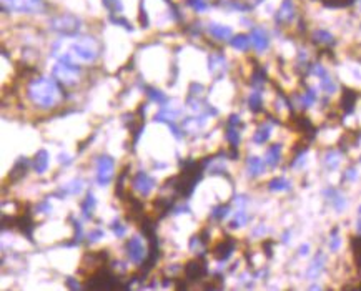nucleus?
Returning <instances> with one entry per match:
<instances>
[{"mask_svg":"<svg viewBox=\"0 0 361 291\" xmlns=\"http://www.w3.org/2000/svg\"><path fill=\"white\" fill-rule=\"evenodd\" d=\"M113 167H115V160L110 155H98L97 156V183L100 187H109L113 178Z\"/></svg>","mask_w":361,"mask_h":291,"instance_id":"0eeeda50","label":"nucleus"},{"mask_svg":"<svg viewBox=\"0 0 361 291\" xmlns=\"http://www.w3.org/2000/svg\"><path fill=\"white\" fill-rule=\"evenodd\" d=\"M104 238V231L102 228H95L92 231H88V235H87V240L90 243H95V242H98V240H102Z\"/></svg>","mask_w":361,"mask_h":291,"instance_id":"a18cd8bd","label":"nucleus"},{"mask_svg":"<svg viewBox=\"0 0 361 291\" xmlns=\"http://www.w3.org/2000/svg\"><path fill=\"white\" fill-rule=\"evenodd\" d=\"M95 206H97V198L93 197L92 192H88L85 200L82 201V205H80V210H82V215H84V220H92V213L95 210Z\"/></svg>","mask_w":361,"mask_h":291,"instance_id":"72a5a7b5","label":"nucleus"},{"mask_svg":"<svg viewBox=\"0 0 361 291\" xmlns=\"http://www.w3.org/2000/svg\"><path fill=\"white\" fill-rule=\"evenodd\" d=\"M145 109H147V105H140V107H138V115H140L142 118H143V113H145Z\"/></svg>","mask_w":361,"mask_h":291,"instance_id":"13d9d810","label":"nucleus"},{"mask_svg":"<svg viewBox=\"0 0 361 291\" xmlns=\"http://www.w3.org/2000/svg\"><path fill=\"white\" fill-rule=\"evenodd\" d=\"M250 203V197L246 193H238L233 197V205L237 210H246V206Z\"/></svg>","mask_w":361,"mask_h":291,"instance_id":"ea45409f","label":"nucleus"},{"mask_svg":"<svg viewBox=\"0 0 361 291\" xmlns=\"http://www.w3.org/2000/svg\"><path fill=\"white\" fill-rule=\"evenodd\" d=\"M125 251L126 255H128V260L135 264H143V261L147 260L148 256L147 248H145V245L142 243V238L138 235L132 236L128 242L125 243Z\"/></svg>","mask_w":361,"mask_h":291,"instance_id":"9b49d317","label":"nucleus"},{"mask_svg":"<svg viewBox=\"0 0 361 291\" xmlns=\"http://www.w3.org/2000/svg\"><path fill=\"white\" fill-rule=\"evenodd\" d=\"M356 213H358V215H359V217H361V205L358 206V210H356Z\"/></svg>","mask_w":361,"mask_h":291,"instance_id":"bf43d9fd","label":"nucleus"},{"mask_svg":"<svg viewBox=\"0 0 361 291\" xmlns=\"http://www.w3.org/2000/svg\"><path fill=\"white\" fill-rule=\"evenodd\" d=\"M296 255H298L300 258H308L310 255H312V245H310V243H301L298 246V250H296Z\"/></svg>","mask_w":361,"mask_h":291,"instance_id":"c03bdc74","label":"nucleus"},{"mask_svg":"<svg viewBox=\"0 0 361 291\" xmlns=\"http://www.w3.org/2000/svg\"><path fill=\"white\" fill-rule=\"evenodd\" d=\"M321 195L325 197V200L328 201V205H330L337 213L346 211L348 198H346V195L341 192L340 188H337V187H326V188L321 190Z\"/></svg>","mask_w":361,"mask_h":291,"instance_id":"9d476101","label":"nucleus"},{"mask_svg":"<svg viewBox=\"0 0 361 291\" xmlns=\"http://www.w3.org/2000/svg\"><path fill=\"white\" fill-rule=\"evenodd\" d=\"M326 264H328V255L323 250H318L308 264V268L305 271V278L308 281H318L320 276L326 271Z\"/></svg>","mask_w":361,"mask_h":291,"instance_id":"6e6552de","label":"nucleus"},{"mask_svg":"<svg viewBox=\"0 0 361 291\" xmlns=\"http://www.w3.org/2000/svg\"><path fill=\"white\" fill-rule=\"evenodd\" d=\"M82 190H84V180H82V178H73L68 183H65L63 187H60L59 192L54 193V197L63 198V197H67V195H80Z\"/></svg>","mask_w":361,"mask_h":291,"instance_id":"5701e85b","label":"nucleus"},{"mask_svg":"<svg viewBox=\"0 0 361 291\" xmlns=\"http://www.w3.org/2000/svg\"><path fill=\"white\" fill-rule=\"evenodd\" d=\"M226 67H228V63H226V59L223 57V54H212L210 57H208V70H210L212 73L218 72L217 80L225 75Z\"/></svg>","mask_w":361,"mask_h":291,"instance_id":"4be33fe9","label":"nucleus"},{"mask_svg":"<svg viewBox=\"0 0 361 291\" xmlns=\"http://www.w3.org/2000/svg\"><path fill=\"white\" fill-rule=\"evenodd\" d=\"M283 151H285V145L281 142H275L271 143L270 147L265 150V162H267V165L270 170H275L281 165L283 162Z\"/></svg>","mask_w":361,"mask_h":291,"instance_id":"a211bd4d","label":"nucleus"},{"mask_svg":"<svg viewBox=\"0 0 361 291\" xmlns=\"http://www.w3.org/2000/svg\"><path fill=\"white\" fill-rule=\"evenodd\" d=\"M250 40H251V48L255 50L258 55L268 52V48L271 45L268 30L263 27H253L250 30Z\"/></svg>","mask_w":361,"mask_h":291,"instance_id":"ddd939ff","label":"nucleus"},{"mask_svg":"<svg viewBox=\"0 0 361 291\" xmlns=\"http://www.w3.org/2000/svg\"><path fill=\"white\" fill-rule=\"evenodd\" d=\"M358 163H359V165H361V155H359V158H358Z\"/></svg>","mask_w":361,"mask_h":291,"instance_id":"052dcab7","label":"nucleus"},{"mask_svg":"<svg viewBox=\"0 0 361 291\" xmlns=\"http://www.w3.org/2000/svg\"><path fill=\"white\" fill-rule=\"evenodd\" d=\"M110 228H112L113 233H115L117 238H123L125 233H126V226L120 223L118 220H113V221H112V223H110Z\"/></svg>","mask_w":361,"mask_h":291,"instance_id":"79ce46f5","label":"nucleus"},{"mask_svg":"<svg viewBox=\"0 0 361 291\" xmlns=\"http://www.w3.org/2000/svg\"><path fill=\"white\" fill-rule=\"evenodd\" d=\"M245 167H246V173H248L250 178H260L265 173L268 172V165L265 162L263 156L260 155H248L245 160Z\"/></svg>","mask_w":361,"mask_h":291,"instance_id":"dca6fc26","label":"nucleus"},{"mask_svg":"<svg viewBox=\"0 0 361 291\" xmlns=\"http://www.w3.org/2000/svg\"><path fill=\"white\" fill-rule=\"evenodd\" d=\"M308 153H310V148L308 147H303L301 150H298L293 155V158L290 160L288 168L290 170H296V172L303 170V168L306 167V163H308Z\"/></svg>","mask_w":361,"mask_h":291,"instance_id":"cd10ccee","label":"nucleus"},{"mask_svg":"<svg viewBox=\"0 0 361 291\" xmlns=\"http://www.w3.org/2000/svg\"><path fill=\"white\" fill-rule=\"evenodd\" d=\"M359 180V168L356 165H348L341 173V183H356Z\"/></svg>","mask_w":361,"mask_h":291,"instance_id":"e433bc0d","label":"nucleus"},{"mask_svg":"<svg viewBox=\"0 0 361 291\" xmlns=\"http://www.w3.org/2000/svg\"><path fill=\"white\" fill-rule=\"evenodd\" d=\"M175 215H180V213H190V206L187 203H182L180 206H176L175 210H173Z\"/></svg>","mask_w":361,"mask_h":291,"instance_id":"5fc2aeb1","label":"nucleus"},{"mask_svg":"<svg viewBox=\"0 0 361 291\" xmlns=\"http://www.w3.org/2000/svg\"><path fill=\"white\" fill-rule=\"evenodd\" d=\"M296 17V9L293 0H283L280 9L275 14V22L276 25H290Z\"/></svg>","mask_w":361,"mask_h":291,"instance_id":"6ab92c4d","label":"nucleus"},{"mask_svg":"<svg viewBox=\"0 0 361 291\" xmlns=\"http://www.w3.org/2000/svg\"><path fill=\"white\" fill-rule=\"evenodd\" d=\"M112 22H113V23H118V25H123L125 30H128V32L134 30V27L130 25V22H126L123 17H112Z\"/></svg>","mask_w":361,"mask_h":291,"instance_id":"3c124183","label":"nucleus"},{"mask_svg":"<svg viewBox=\"0 0 361 291\" xmlns=\"http://www.w3.org/2000/svg\"><path fill=\"white\" fill-rule=\"evenodd\" d=\"M246 103L253 113L263 112V88H251V92L246 97Z\"/></svg>","mask_w":361,"mask_h":291,"instance_id":"bb28decb","label":"nucleus"},{"mask_svg":"<svg viewBox=\"0 0 361 291\" xmlns=\"http://www.w3.org/2000/svg\"><path fill=\"white\" fill-rule=\"evenodd\" d=\"M48 162H50V155L45 148H40L34 156V162H32V167H34L37 175H43L48 170Z\"/></svg>","mask_w":361,"mask_h":291,"instance_id":"a878e982","label":"nucleus"},{"mask_svg":"<svg viewBox=\"0 0 361 291\" xmlns=\"http://www.w3.org/2000/svg\"><path fill=\"white\" fill-rule=\"evenodd\" d=\"M145 93L148 95V98L151 102H155L158 105H165L168 102V97L162 90H158L155 87H145Z\"/></svg>","mask_w":361,"mask_h":291,"instance_id":"c9c22d12","label":"nucleus"},{"mask_svg":"<svg viewBox=\"0 0 361 291\" xmlns=\"http://www.w3.org/2000/svg\"><path fill=\"white\" fill-rule=\"evenodd\" d=\"M67 286H68V288H72V289H73V288H80L77 281L73 283V278H68V280H67Z\"/></svg>","mask_w":361,"mask_h":291,"instance_id":"4d7b16f0","label":"nucleus"},{"mask_svg":"<svg viewBox=\"0 0 361 291\" xmlns=\"http://www.w3.org/2000/svg\"><path fill=\"white\" fill-rule=\"evenodd\" d=\"M155 185H157L155 178H151V176L145 172L135 173L134 180H132V188H134L138 195H142V197H148L151 190L155 188Z\"/></svg>","mask_w":361,"mask_h":291,"instance_id":"f3484780","label":"nucleus"},{"mask_svg":"<svg viewBox=\"0 0 361 291\" xmlns=\"http://www.w3.org/2000/svg\"><path fill=\"white\" fill-rule=\"evenodd\" d=\"M278 125V120L276 118H271L268 117L267 120H262V123H258L256 130L253 131L251 135V142L258 145V147H263L271 140V135H273V130L275 126Z\"/></svg>","mask_w":361,"mask_h":291,"instance_id":"1a4fd4ad","label":"nucleus"},{"mask_svg":"<svg viewBox=\"0 0 361 291\" xmlns=\"http://www.w3.org/2000/svg\"><path fill=\"white\" fill-rule=\"evenodd\" d=\"M117 284H118L117 276L105 267L100 268L98 271H95L87 280V288L90 289H113Z\"/></svg>","mask_w":361,"mask_h":291,"instance_id":"39448f33","label":"nucleus"},{"mask_svg":"<svg viewBox=\"0 0 361 291\" xmlns=\"http://www.w3.org/2000/svg\"><path fill=\"white\" fill-rule=\"evenodd\" d=\"M73 55L70 54H62L59 57V63L54 67L52 75L63 85H77L79 75H80V65L73 62Z\"/></svg>","mask_w":361,"mask_h":291,"instance_id":"f03ea898","label":"nucleus"},{"mask_svg":"<svg viewBox=\"0 0 361 291\" xmlns=\"http://www.w3.org/2000/svg\"><path fill=\"white\" fill-rule=\"evenodd\" d=\"M318 87H320V90L325 93V97H330V98L333 97V95H337V93L341 90L340 84L331 77V73H328V75H325L323 78H320V80H318Z\"/></svg>","mask_w":361,"mask_h":291,"instance_id":"393cba45","label":"nucleus"},{"mask_svg":"<svg viewBox=\"0 0 361 291\" xmlns=\"http://www.w3.org/2000/svg\"><path fill=\"white\" fill-rule=\"evenodd\" d=\"M207 29L217 40H228V39H231V35H233V32H231L230 27H228V25H221V23H217V22L208 23Z\"/></svg>","mask_w":361,"mask_h":291,"instance_id":"c85d7f7f","label":"nucleus"},{"mask_svg":"<svg viewBox=\"0 0 361 291\" xmlns=\"http://www.w3.org/2000/svg\"><path fill=\"white\" fill-rule=\"evenodd\" d=\"M35 210H37V211H40V213H45V215H48L50 211H52V206H50V203H48L47 200H43L42 203H39V205L35 206Z\"/></svg>","mask_w":361,"mask_h":291,"instance_id":"8fccbe9b","label":"nucleus"},{"mask_svg":"<svg viewBox=\"0 0 361 291\" xmlns=\"http://www.w3.org/2000/svg\"><path fill=\"white\" fill-rule=\"evenodd\" d=\"M195 90V95H198L200 92H203V85H200V84H192L190 85V92H193Z\"/></svg>","mask_w":361,"mask_h":291,"instance_id":"6e6d98bb","label":"nucleus"},{"mask_svg":"<svg viewBox=\"0 0 361 291\" xmlns=\"http://www.w3.org/2000/svg\"><path fill=\"white\" fill-rule=\"evenodd\" d=\"M231 213V206L230 205H217V206H213L212 208V215H210V218L215 220V221H223L228 218V215Z\"/></svg>","mask_w":361,"mask_h":291,"instance_id":"4c0bfd02","label":"nucleus"},{"mask_svg":"<svg viewBox=\"0 0 361 291\" xmlns=\"http://www.w3.org/2000/svg\"><path fill=\"white\" fill-rule=\"evenodd\" d=\"M235 248H237V242H235L233 238L226 236L223 242H220V243L213 248V255H215V258H217L220 263H226V261L231 258V255H233V251H235Z\"/></svg>","mask_w":361,"mask_h":291,"instance_id":"aec40b11","label":"nucleus"},{"mask_svg":"<svg viewBox=\"0 0 361 291\" xmlns=\"http://www.w3.org/2000/svg\"><path fill=\"white\" fill-rule=\"evenodd\" d=\"M230 45L238 50V52H248L251 48V40H250V35L246 34H238L235 37L230 39Z\"/></svg>","mask_w":361,"mask_h":291,"instance_id":"473e14b6","label":"nucleus"},{"mask_svg":"<svg viewBox=\"0 0 361 291\" xmlns=\"http://www.w3.org/2000/svg\"><path fill=\"white\" fill-rule=\"evenodd\" d=\"M291 236H293V231H291V228H287L283 233H281V236H280V242L283 245H288L291 242Z\"/></svg>","mask_w":361,"mask_h":291,"instance_id":"864d4df0","label":"nucleus"},{"mask_svg":"<svg viewBox=\"0 0 361 291\" xmlns=\"http://www.w3.org/2000/svg\"><path fill=\"white\" fill-rule=\"evenodd\" d=\"M72 160H73V158L68 153H65V151H62V153L59 155V162H60V165H63V167L72 165Z\"/></svg>","mask_w":361,"mask_h":291,"instance_id":"603ef678","label":"nucleus"},{"mask_svg":"<svg viewBox=\"0 0 361 291\" xmlns=\"http://www.w3.org/2000/svg\"><path fill=\"white\" fill-rule=\"evenodd\" d=\"M320 87H315V85H306L305 87V90H303L301 93H295V98H296V102H298V107L301 110H310V109H313V107L316 105L321 100L320 97Z\"/></svg>","mask_w":361,"mask_h":291,"instance_id":"4468645a","label":"nucleus"},{"mask_svg":"<svg viewBox=\"0 0 361 291\" xmlns=\"http://www.w3.org/2000/svg\"><path fill=\"white\" fill-rule=\"evenodd\" d=\"M312 39H313L315 43H318V45H323V47H334L337 45V39H334V35L326 29H315L312 32Z\"/></svg>","mask_w":361,"mask_h":291,"instance_id":"b1692460","label":"nucleus"},{"mask_svg":"<svg viewBox=\"0 0 361 291\" xmlns=\"http://www.w3.org/2000/svg\"><path fill=\"white\" fill-rule=\"evenodd\" d=\"M268 235V226L265 225V223H260L256 225L255 228H251V236L253 238H258V240H262Z\"/></svg>","mask_w":361,"mask_h":291,"instance_id":"a19ab883","label":"nucleus"},{"mask_svg":"<svg viewBox=\"0 0 361 291\" xmlns=\"http://www.w3.org/2000/svg\"><path fill=\"white\" fill-rule=\"evenodd\" d=\"M4 10L17 14H39L43 10V0H2Z\"/></svg>","mask_w":361,"mask_h":291,"instance_id":"423d86ee","label":"nucleus"},{"mask_svg":"<svg viewBox=\"0 0 361 291\" xmlns=\"http://www.w3.org/2000/svg\"><path fill=\"white\" fill-rule=\"evenodd\" d=\"M225 138H226V142L230 143V147L238 148L240 143H242V134H240L238 126H228V125H226Z\"/></svg>","mask_w":361,"mask_h":291,"instance_id":"f704fd0d","label":"nucleus"},{"mask_svg":"<svg viewBox=\"0 0 361 291\" xmlns=\"http://www.w3.org/2000/svg\"><path fill=\"white\" fill-rule=\"evenodd\" d=\"M27 97L35 107L42 110H50L62 102V90L54 78L40 75V77L30 80L27 87Z\"/></svg>","mask_w":361,"mask_h":291,"instance_id":"f257e3e1","label":"nucleus"},{"mask_svg":"<svg viewBox=\"0 0 361 291\" xmlns=\"http://www.w3.org/2000/svg\"><path fill=\"white\" fill-rule=\"evenodd\" d=\"M70 52L84 62H95L100 57V43L92 35H82L70 45Z\"/></svg>","mask_w":361,"mask_h":291,"instance_id":"7ed1b4c3","label":"nucleus"},{"mask_svg":"<svg viewBox=\"0 0 361 291\" xmlns=\"http://www.w3.org/2000/svg\"><path fill=\"white\" fill-rule=\"evenodd\" d=\"M29 165H30L29 158H27V156H20V158H18V160L15 162L14 168L10 170L9 178H10L12 181H15V180H18V178H22V176H23L25 173H27Z\"/></svg>","mask_w":361,"mask_h":291,"instance_id":"7c9ffc66","label":"nucleus"},{"mask_svg":"<svg viewBox=\"0 0 361 291\" xmlns=\"http://www.w3.org/2000/svg\"><path fill=\"white\" fill-rule=\"evenodd\" d=\"M104 4L110 12H122V9H123V5L120 0H104Z\"/></svg>","mask_w":361,"mask_h":291,"instance_id":"37998d69","label":"nucleus"},{"mask_svg":"<svg viewBox=\"0 0 361 291\" xmlns=\"http://www.w3.org/2000/svg\"><path fill=\"white\" fill-rule=\"evenodd\" d=\"M80 18L75 15H57L50 20V29L63 37H73L80 30Z\"/></svg>","mask_w":361,"mask_h":291,"instance_id":"20e7f679","label":"nucleus"},{"mask_svg":"<svg viewBox=\"0 0 361 291\" xmlns=\"http://www.w3.org/2000/svg\"><path fill=\"white\" fill-rule=\"evenodd\" d=\"M228 126H243L242 123V118H240L238 113H231L230 117H228Z\"/></svg>","mask_w":361,"mask_h":291,"instance_id":"de8ad7c7","label":"nucleus"},{"mask_svg":"<svg viewBox=\"0 0 361 291\" xmlns=\"http://www.w3.org/2000/svg\"><path fill=\"white\" fill-rule=\"evenodd\" d=\"M153 206H155V210L158 213V217H165V215L168 213L170 208L173 206V198H157L153 200Z\"/></svg>","mask_w":361,"mask_h":291,"instance_id":"58836bf2","label":"nucleus"},{"mask_svg":"<svg viewBox=\"0 0 361 291\" xmlns=\"http://www.w3.org/2000/svg\"><path fill=\"white\" fill-rule=\"evenodd\" d=\"M328 251L330 253H338L341 250V245H343V238H341V233L338 226H333L330 235H328Z\"/></svg>","mask_w":361,"mask_h":291,"instance_id":"2f4dec72","label":"nucleus"},{"mask_svg":"<svg viewBox=\"0 0 361 291\" xmlns=\"http://www.w3.org/2000/svg\"><path fill=\"white\" fill-rule=\"evenodd\" d=\"M267 188L270 193H290L291 190H293V181H291L288 176L278 175L268 180Z\"/></svg>","mask_w":361,"mask_h":291,"instance_id":"412c9836","label":"nucleus"},{"mask_svg":"<svg viewBox=\"0 0 361 291\" xmlns=\"http://www.w3.org/2000/svg\"><path fill=\"white\" fill-rule=\"evenodd\" d=\"M183 271H185V276H187L188 281H198V280H201V278H203L208 273L207 261H205V253H200V260L188 261L185 264V268H183Z\"/></svg>","mask_w":361,"mask_h":291,"instance_id":"2eb2a0df","label":"nucleus"},{"mask_svg":"<svg viewBox=\"0 0 361 291\" xmlns=\"http://www.w3.org/2000/svg\"><path fill=\"white\" fill-rule=\"evenodd\" d=\"M167 125H168V128H170V130H172V134L175 135V138H176V140H180V138L183 137V131H182V128H180V126H178V125H175V123H173V120H168V122H167Z\"/></svg>","mask_w":361,"mask_h":291,"instance_id":"49530a36","label":"nucleus"},{"mask_svg":"<svg viewBox=\"0 0 361 291\" xmlns=\"http://www.w3.org/2000/svg\"><path fill=\"white\" fill-rule=\"evenodd\" d=\"M251 220L253 217L246 210H237L230 221V228L238 230V228H243V226H248L251 223Z\"/></svg>","mask_w":361,"mask_h":291,"instance_id":"c756f323","label":"nucleus"},{"mask_svg":"<svg viewBox=\"0 0 361 291\" xmlns=\"http://www.w3.org/2000/svg\"><path fill=\"white\" fill-rule=\"evenodd\" d=\"M345 151L341 148H328L321 156V167L325 168V172L328 173H334L338 172L343 165V158H345Z\"/></svg>","mask_w":361,"mask_h":291,"instance_id":"f8f14e48","label":"nucleus"},{"mask_svg":"<svg viewBox=\"0 0 361 291\" xmlns=\"http://www.w3.org/2000/svg\"><path fill=\"white\" fill-rule=\"evenodd\" d=\"M188 4L192 5L195 10H198V12H203V10L208 9V5L203 2V0H188Z\"/></svg>","mask_w":361,"mask_h":291,"instance_id":"09e8293b","label":"nucleus"}]
</instances>
